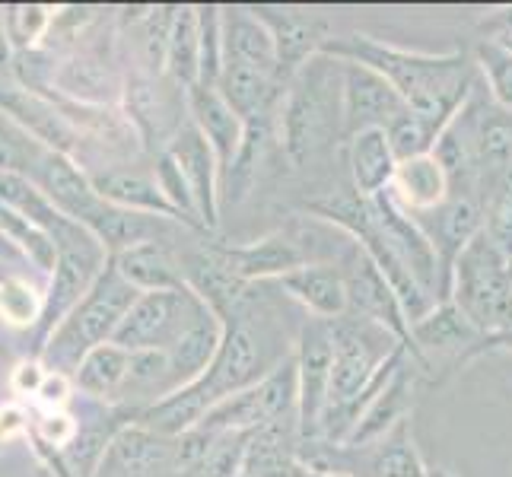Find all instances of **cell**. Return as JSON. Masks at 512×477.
<instances>
[{"label": "cell", "instance_id": "cell-1", "mask_svg": "<svg viewBox=\"0 0 512 477\" xmlns=\"http://www.w3.org/2000/svg\"><path fill=\"white\" fill-rule=\"evenodd\" d=\"M328 55L341 61H357L373 67L388 83L395 86V93L404 99L408 112L420 115L427 125L443 134L449 121L465 109L468 99L478 93V64L468 58V51H411L388 45L382 39L363 32L334 35L325 45Z\"/></svg>", "mask_w": 512, "mask_h": 477}, {"label": "cell", "instance_id": "cell-2", "mask_svg": "<svg viewBox=\"0 0 512 477\" xmlns=\"http://www.w3.org/2000/svg\"><path fill=\"white\" fill-rule=\"evenodd\" d=\"M344 131V61L315 55L296 70L280 102V150L293 169H309L334 150Z\"/></svg>", "mask_w": 512, "mask_h": 477}, {"label": "cell", "instance_id": "cell-3", "mask_svg": "<svg viewBox=\"0 0 512 477\" xmlns=\"http://www.w3.org/2000/svg\"><path fill=\"white\" fill-rule=\"evenodd\" d=\"M137 296L140 290H134L109 261V268L102 271L93 290L80 299L74 312L64 318L55 328V334L48 338V344L42 347L39 357L45 360L48 373L74 376L86 353L115 338V331L125 322V315L137 303Z\"/></svg>", "mask_w": 512, "mask_h": 477}, {"label": "cell", "instance_id": "cell-4", "mask_svg": "<svg viewBox=\"0 0 512 477\" xmlns=\"http://www.w3.org/2000/svg\"><path fill=\"white\" fill-rule=\"evenodd\" d=\"M449 303L481 334L503 331L512 322V264L493 249L484 229L455 261Z\"/></svg>", "mask_w": 512, "mask_h": 477}, {"label": "cell", "instance_id": "cell-5", "mask_svg": "<svg viewBox=\"0 0 512 477\" xmlns=\"http://www.w3.org/2000/svg\"><path fill=\"white\" fill-rule=\"evenodd\" d=\"M51 239L58 245V261L45 290L42 318H39V325H35V331H39V353L48 344L51 334H55V328L74 312L80 299L93 290V284L112 261L109 249H105L90 229L67 217L55 226Z\"/></svg>", "mask_w": 512, "mask_h": 477}, {"label": "cell", "instance_id": "cell-6", "mask_svg": "<svg viewBox=\"0 0 512 477\" xmlns=\"http://www.w3.org/2000/svg\"><path fill=\"white\" fill-rule=\"evenodd\" d=\"M121 105L128 125L150 153H163L188 125V90L166 74L153 77L144 70L128 74L121 83Z\"/></svg>", "mask_w": 512, "mask_h": 477}, {"label": "cell", "instance_id": "cell-7", "mask_svg": "<svg viewBox=\"0 0 512 477\" xmlns=\"http://www.w3.org/2000/svg\"><path fill=\"white\" fill-rule=\"evenodd\" d=\"M204 309V303L188 287L182 290H153L140 293L125 322L115 331L112 344L137 350H169L179 334L194 322V315Z\"/></svg>", "mask_w": 512, "mask_h": 477}, {"label": "cell", "instance_id": "cell-8", "mask_svg": "<svg viewBox=\"0 0 512 477\" xmlns=\"http://www.w3.org/2000/svg\"><path fill=\"white\" fill-rule=\"evenodd\" d=\"M296 373H299V439H319L322 417L331 398V369H334V344L331 328L319 318H306L296 328Z\"/></svg>", "mask_w": 512, "mask_h": 477}, {"label": "cell", "instance_id": "cell-9", "mask_svg": "<svg viewBox=\"0 0 512 477\" xmlns=\"http://www.w3.org/2000/svg\"><path fill=\"white\" fill-rule=\"evenodd\" d=\"M341 271L347 280V315H357V318H366V322L382 325L404 344V350L411 353V322H408V315H404L395 290L388 287V280L373 264V258L357 245V249L347 255V261L341 264Z\"/></svg>", "mask_w": 512, "mask_h": 477}, {"label": "cell", "instance_id": "cell-10", "mask_svg": "<svg viewBox=\"0 0 512 477\" xmlns=\"http://www.w3.org/2000/svg\"><path fill=\"white\" fill-rule=\"evenodd\" d=\"M373 210H376L379 233L385 236L388 249L408 264V271L420 280V287L427 290L436 303H443V271H439V255L433 249L430 236L423 233V226L411 214H404L388 191L373 198Z\"/></svg>", "mask_w": 512, "mask_h": 477}, {"label": "cell", "instance_id": "cell-11", "mask_svg": "<svg viewBox=\"0 0 512 477\" xmlns=\"http://www.w3.org/2000/svg\"><path fill=\"white\" fill-rule=\"evenodd\" d=\"M408 105L373 67L344 61V131L347 137L360 131H388Z\"/></svg>", "mask_w": 512, "mask_h": 477}, {"label": "cell", "instance_id": "cell-12", "mask_svg": "<svg viewBox=\"0 0 512 477\" xmlns=\"http://www.w3.org/2000/svg\"><path fill=\"white\" fill-rule=\"evenodd\" d=\"M166 150L172 153V159L179 163L185 175V185L191 191V201L194 210H198L204 233H214L220 226V204H223V172L217 163V153L210 150L204 134L191 125V118Z\"/></svg>", "mask_w": 512, "mask_h": 477}, {"label": "cell", "instance_id": "cell-13", "mask_svg": "<svg viewBox=\"0 0 512 477\" xmlns=\"http://www.w3.org/2000/svg\"><path fill=\"white\" fill-rule=\"evenodd\" d=\"M423 233L430 236L439 255V271H443V303H449V280L458 255L481 236L484 229V204L471 194H452V198L427 217H414Z\"/></svg>", "mask_w": 512, "mask_h": 477}, {"label": "cell", "instance_id": "cell-14", "mask_svg": "<svg viewBox=\"0 0 512 477\" xmlns=\"http://www.w3.org/2000/svg\"><path fill=\"white\" fill-rule=\"evenodd\" d=\"M96 477H175V439L131 423L105 449Z\"/></svg>", "mask_w": 512, "mask_h": 477}, {"label": "cell", "instance_id": "cell-15", "mask_svg": "<svg viewBox=\"0 0 512 477\" xmlns=\"http://www.w3.org/2000/svg\"><path fill=\"white\" fill-rule=\"evenodd\" d=\"M481 338L484 334L452 303H439L433 312L411 325V360L420 373L433 369V357H455V366H462Z\"/></svg>", "mask_w": 512, "mask_h": 477}, {"label": "cell", "instance_id": "cell-16", "mask_svg": "<svg viewBox=\"0 0 512 477\" xmlns=\"http://www.w3.org/2000/svg\"><path fill=\"white\" fill-rule=\"evenodd\" d=\"M258 13V20L271 29L274 45H277V61H280V74L290 83L306 61L315 55H322L325 45L334 39L328 32V23L315 13L303 10H284V7H252Z\"/></svg>", "mask_w": 512, "mask_h": 477}, {"label": "cell", "instance_id": "cell-17", "mask_svg": "<svg viewBox=\"0 0 512 477\" xmlns=\"http://www.w3.org/2000/svg\"><path fill=\"white\" fill-rule=\"evenodd\" d=\"M29 179L42 188L45 198L55 204L67 220L74 223H86L90 214L99 207V194L93 188L90 172H86L74 156H64L55 150H45L39 166L32 169Z\"/></svg>", "mask_w": 512, "mask_h": 477}, {"label": "cell", "instance_id": "cell-18", "mask_svg": "<svg viewBox=\"0 0 512 477\" xmlns=\"http://www.w3.org/2000/svg\"><path fill=\"white\" fill-rule=\"evenodd\" d=\"M274 287L319 322L347 315V280L338 264H303L293 274L280 277Z\"/></svg>", "mask_w": 512, "mask_h": 477}, {"label": "cell", "instance_id": "cell-19", "mask_svg": "<svg viewBox=\"0 0 512 477\" xmlns=\"http://www.w3.org/2000/svg\"><path fill=\"white\" fill-rule=\"evenodd\" d=\"M90 179L99 198H105L109 204L134 210V214H150V217H163V220H175L188 226L179 210L169 204L163 188L156 185L153 169L147 172L137 166H105L99 172H90Z\"/></svg>", "mask_w": 512, "mask_h": 477}, {"label": "cell", "instance_id": "cell-20", "mask_svg": "<svg viewBox=\"0 0 512 477\" xmlns=\"http://www.w3.org/2000/svg\"><path fill=\"white\" fill-rule=\"evenodd\" d=\"M0 109H4L10 118L20 121V125L39 140L42 147L55 150V153L74 156V150L83 140V134L70 125L67 115L58 109L55 102L39 96V93H29V90H23V86L0 90Z\"/></svg>", "mask_w": 512, "mask_h": 477}, {"label": "cell", "instance_id": "cell-21", "mask_svg": "<svg viewBox=\"0 0 512 477\" xmlns=\"http://www.w3.org/2000/svg\"><path fill=\"white\" fill-rule=\"evenodd\" d=\"M188 118L191 125L204 134L210 150L217 153V163L223 179L233 169L242 137H245V121L229 109V102L220 96L217 86H191L188 90Z\"/></svg>", "mask_w": 512, "mask_h": 477}, {"label": "cell", "instance_id": "cell-22", "mask_svg": "<svg viewBox=\"0 0 512 477\" xmlns=\"http://www.w3.org/2000/svg\"><path fill=\"white\" fill-rule=\"evenodd\" d=\"M220 96L229 102L242 121H255V118H271L280 115V102L287 93V80H280L274 74H264L258 67H249L242 61H229L223 64V74L217 80Z\"/></svg>", "mask_w": 512, "mask_h": 477}, {"label": "cell", "instance_id": "cell-23", "mask_svg": "<svg viewBox=\"0 0 512 477\" xmlns=\"http://www.w3.org/2000/svg\"><path fill=\"white\" fill-rule=\"evenodd\" d=\"M392 201L411 217H427L433 210L443 207L452 198V179L449 172L443 169V163L427 153V156H414L398 163V172L392 179Z\"/></svg>", "mask_w": 512, "mask_h": 477}, {"label": "cell", "instance_id": "cell-24", "mask_svg": "<svg viewBox=\"0 0 512 477\" xmlns=\"http://www.w3.org/2000/svg\"><path fill=\"white\" fill-rule=\"evenodd\" d=\"M398 172V156L392 150V140L385 131H360L347 137V175L350 188L360 198L373 201L392 188Z\"/></svg>", "mask_w": 512, "mask_h": 477}, {"label": "cell", "instance_id": "cell-25", "mask_svg": "<svg viewBox=\"0 0 512 477\" xmlns=\"http://www.w3.org/2000/svg\"><path fill=\"white\" fill-rule=\"evenodd\" d=\"M220 341H223V322L204 306L198 315H194V322L179 334V341L166 350L169 373H172V392L175 388L198 382L207 373L220 350Z\"/></svg>", "mask_w": 512, "mask_h": 477}, {"label": "cell", "instance_id": "cell-26", "mask_svg": "<svg viewBox=\"0 0 512 477\" xmlns=\"http://www.w3.org/2000/svg\"><path fill=\"white\" fill-rule=\"evenodd\" d=\"M118 274L140 293L153 290H182L185 287V268L182 255L172 249V242H140L134 249L112 258Z\"/></svg>", "mask_w": 512, "mask_h": 477}, {"label": "cell", "instance_id": "cell-27", "mask_svg": "<svg viewBox=\"0 0 512 477\" xmlns=\"http://www.w3.org/2000/svg\"><path fill=\"white\" fill-rule=\"evenodd\" d=\"M223 42H226L229 61H242L249 67L264 70V74H274L284 80L274 35L258 20V13L252 7H223Z\"/></svg>", "mask_w": 512, "mask_h": 477}, {"label": "cell", "instance_id": "cell-28", "mask_svg": "<svg viewBox=\"0 0 512 477\" xmlns=\"http://www.w3.org/2000/svg\"><path fill=\"white\" fill-rule=\"evenodd\" d=\"M353 452V477H430V468L414 446L411 423L404 420L385 439H379L369 449H350Z\"/></svg>", "mask_w": 512, "mask_h": 477}, {"label": "cell", "instance_id": "cell-29", "mask_svg": "<svg viewBox=\"0 0 512 477\" xmlns=\"http://www.w3.org/2000/svg\"><path fill=\"white\" fill-rule=\"evenodd\" d=\"M210 408H214V401L207 398L204 385L191 382L185 388H175L166 398L147 404L144 411H137V423L160 436L179 439L182 433L201 427V420L207 417Z\"/></svg>", "mask_w": 512, "mask_h": 477}, {"label": "cell", "instance_id": "cell-30", "mask_svg": "<svg viewBox=\"0 0 512 477\" xmlns=\"http://www.w3.org/2000/svg\"><path fill=\"white\" fill-rule=\"evenodd\" d=\"M131 373V350L118 344H99L80 360L74 379V388L86 398L102 401V404H118L121 388L128 382Z\"/></svg>", "mask_w": 512, "mask_h": 477}, {"label": "cell", "instance_id": "cell-31", "mask_svg": "<svg viewBox=\"0 0 512 477\" xmlns=\"http://www.w3.org/2000/svg\"><path fill=\"white\" fill-rule=\"evenodd\" d=\"M166 77L175 80L185 90L198 86L201 80V26H198V7H179L169 35L166 51Z\"/></svg>", "mask_w": 512, "mask_h": 477}, {"label": "cell", "instance_id": "cell-32", "mask_svg": "<svg viewBox=\"0 0 512 477\" xmlns=\"http://www.w3.org/2000/svg\"><path fill=\"white\" fill-rule=\"evenodd\" d=\"M474 64H478V74L490 93V102L497 109L512 115V51L500 39H481L474 48Z\"/></svg>", "mask_w": 512, "mask_h": 477}, {"label": "cell", "instance_id": "cell-33", "mask_svg": "<svg viewBox=\"0 0 512 477\" xmlns=\"http://www.w3.org/2000/svg\"><path fill=\"white\" fill-rule=\"evenodd\" d=\"M45 150L20 121L0 109V175H32Z\"/></svg>", "mask_w": 512, "mask_h": 477}, {"label": "cell", "instance_id": "cell-34", "mask_svg": "<svg viewBox=\"0 0 512 477\" xmlns=\"http://www.w3.org/2000/svg\"><path fill=\"white\" fill-rule=\"evenodd\" d=\"M0 16H4V29L7 39L13 45V51H32V45L42 39V35L51 29V20L55 13L42 4H13V7H0Z\"/></svg>", "mask_w": 512, "mask_h": 477}, {"label": "cell", "instance_id": "cell-35", "mask_svg": "<svg viewBox=\"0 0 512 477\" xmlns=\"http://www.w3.org/2000/svg\"><path fill=\"white\" fill-rule=\"evenodd\" d=\"M201 26V80L198 86H217L223 64H226V42H223V7H198Z\"/></svg>", "mask_w": 512, "mask_h": 477}, {"label": "cell", "instance_id": "cell-36", "mask_svg": "<svg viewBox=\"0 0 512 477\" xmlns=\"http://www.w3.org/2000/svg\"><path fill=\"white\" fill-rule=\"evenodd\" d=\"M42 306H45V293L35 290L29 280L10 274L4 284H0V315H4V322L16 328L39 325Z\"/></svg>", "mask_w": 512, "mask_h": 477}, {"label": "cell", "instance_id": "cell-37", "mask_svg": "<svg viewBox=\"0 0 512 477\" xmlns=\"http://www.w3.org/2000/svg\"><path fill=\"white\" fill-rule=\"evenodd\" d=\"M385 134H388V140H392V150L398 156V163H404V159H414V156L433 153L436 140H439V134L420 115H414V112H404L398 121H392Z\"/></svg>", "mask_w": 512, "mask_h": 477}, {"label": "cell", "instance_id": "cell-38", "mask_svg": "<svg viewBox=\"0 0 512 477\" xmlns=\"http://www.w3.org/2000/svg\"><path fill=\"white\" fill-rule=\"evenodd\" d=\"M484 236L509 264H512V210L487 207L484 210Z\"/></svg>", "mask_w": 512, "mask_h": 477}, {"label": "cell", "instance_id": "cell-39", "mask_svg": "<svg viewBox=\"0 0 512 477\" xmlns=\"http://www.w3.org/2000/svg\"><path fill=\"white\" fill-rule=\"evenodd\" d=\"M70 388H74V379L64 376V373H48L42 388H39V398L48 404V408H64V404L70 401Z\"/></svg>", "mask_w": 512, "mask_h": 477}, {"label": "cell", "instance_id": "cell-40", "mask_svg": "<svg viewBox=\"0 0 512 477\" xmlns=\"http://www.w3.org/2000/svg\"><path fill=\"white\" fill-rule=\"evenodd\" d=\"M487 353H512V322H509L503 331L484 334V338L478 341V347H474V350L468 353V357H465V363H462V366H468L471 360L487 357Z\"/></svg>", "mask_w": 512, "mask_h": 477}, {"label": "cell", "instance_id": "cell-41", "mask_svg": "<svg viewBox=\"0 0 512 477\" xmlns=\"http://www.w3.org/2000/svg\"><path fill=\"white\" fill-rule=\"evenodd\" d=\"M487 207H503V210H512V163L493 179V185L487 188L484 194V210Z\"/></svg>", "mask_w": 512, "mask_h": 477}, {"label": "cell", "instance_id": "cell-42", "mask_svg": "<svg viewBox=\"0 0 512 477\" xmlns=\"http://www.w3.org/2000/svg\"><path fill=\"white\" fill-rule=\"evenodd\" d=\"M45 369L39 366V360H26V363H20V369L13 373V388L16 392H32V395H39V388H42V382H45Z\"/></svg>", "mask_w": 512, "mask_h": 477}, {"label": "cell", "instance_id": "cell-43", "mask_svg": "<svg viewBox=\"0 0 512 477\" xmlns=\"http://www.w3.org/2000/svg\"><path fill=\"white\" fill-rule=\"evenodd\" d=\"M13 45H10V39H7V29H4V16H0V70H7L10 64H13Z\"/></svg>", "mask_w": 512, "mask_h": 477}, {"label": "cell", "instance_id": "cell-44", "mask_svg": "<svg viewBox=\"0 0 512 477\" xmlns=\"http://www.w3.org/2000/svg\"><path fill=\"white\" fill-rule=\"evenodd\" d=\"M4 258L10 261V258H23V255L13 249V242L4 236V229H0V261H4ZM23 261H26V258H23Z\"/></svg>", "mask_w": 512, "mask_h": 477}, {"label": "cell", "instance_id": "cell-45", "mask_svg": "<svg viewBox=\"0 0 512 477\" xmlns=\"http://www.w3.org/2000/svg\"><path fill=\"white\" fill-rule=\"evenodd\" d=\"M493 23H500V32L512 29V7H509V10H503V13H500L497 20H493Z\"/></svg>", "mask_w": 512, "mask_h": 477}, {"label": "cell", "instance_id": "cell-46", "mask_svg": "<svg viewBox=\"0 0 512 477\" xmlns=\"http://www.w3.org/2000/svg\"><path fill=\"white\" fill-rule=\"evenodd\" d=\"M493 39H500V42L512 51V29H506V32H493Z\"/></svg>", "mask_w": 512, "mask_h": 477}, {"label": "cell", "instance_id": "cell-47", "mask_svg": "<svg viewBox=\"0 0 512 477\" xmlns=\"http://www.w3.org/2000/svg\"><path fill=\"white\" fill-rule=\"evenodd\" d=\"M309 477H353V474H344V471H309Z\"/></svg>", "mask_w": 512, "mask_h": 477}, {"label": "cell", "instance_id": "cell-48", "mask_svg": "<svg viewBox=\"0 0 512 477\" xmlns=\"http://www.w3.org/2000/svg\"><path fill=\"white\" fill-rule=\"evenodd\" d=\"M430 477H455V474L446 471V468H430Z\"/></svg>", "mask_w": 512, "mask_h": 477}, {"label": "cell", "instance_id": "cell-49", "mask_svg": "<svg viewBox=\"0 0 512 477\" xmlns=\"http://www.w3.org/2000/svg\"><path fill=\"white\" fill-rule=\"evenodd\" d=\"M7 277H10V274L4 271V261H0V280H7Z\"/></svg>", "mask_w": 512, "mask_h": 477}]
</instances>
